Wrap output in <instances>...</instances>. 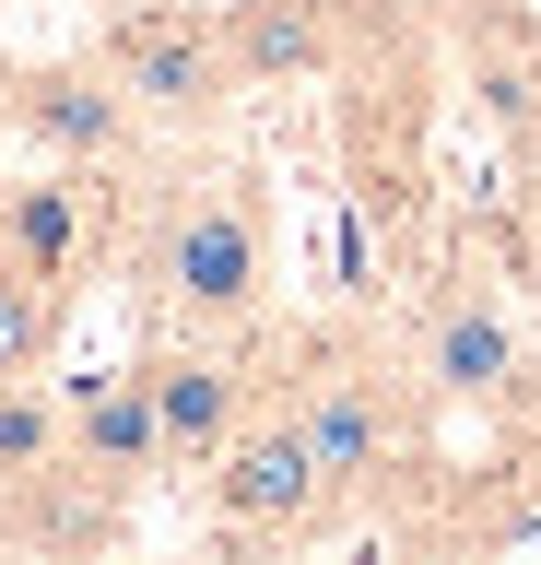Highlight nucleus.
Segmentation results:
<instances>
[{"label": "nucleus", "instance_id": "f8f14e48", "mask_svg": "<svg viewBox=\"0 0 541 565\" xmlns=\"http://www.w3.org/2000/svg\"><path fill=\"white\" fill-rule=\"evenodd\" d=\"M72 307L83 295H47V282L0 271V377H47L59 342H72Z\"/></svg>", "mask_w": 541, "mask_h": 565}, {"label": "nucleus", "instance_id": "9d476101", "mask_svg": "<svg viewBox=\"0 0 541 565\" xmlns=\"http://www.w3.org/2000/svg\"><path fill=\"white\" fill-rule=\"evenodd\" d=\"M59 459H83V471L118 483V494H153V483H165V424H153L142 365H95V377L59 388Z\"/></svg>", "mask_w": 541, "mask_h": 565}, {"label": "nucleus", "instance_id": "6e6552de", "mask_svg": "<svg viewBox=\"0 0 541 565\" xmlns=\"http://www.w3.org/2000/svg\"><path fill=\"white\" fill-rule=\"evenodd\" d=\"M118 177L107 166H12L0 177V271L47 282V295H83L118 259Z\"/></svg>", "mask_w": 541, "mask_h": 565}, {"label": "nucleus", "instance_id": "9b49d317", "mask_svg": "<svg viewBox=\"0 0 541 565\" xmlns=\"http://www.w3.org/2000/svg\"><path fill=\"white\" fill-rule=\"evenodd\" d=\"M142 494L95 483L83 459H47L24 483H0V554H118Z\"/></svg>", "mask_w": 541, "mask_h": 565}, {"label": "nucleus", "instance_id": "423d86ee", "mask_svg": "<svg viewBox=\"0 0 541 565\" xmlns=\"http://www.w3.org/2000/svg\"><path fill=\"white\" fill-rule=\"evenodd\" d=\"M142 388H153V424H165V483H201L213 448L248 424V401L271 388V330H142Z\"/></svg>", "mask_w": 541, "mask_h": 565}, {"label": "nucleus", "instance_id": "1a4fd4ad", "mask_svg": "<svg viewBox=\"0 0 541 565\" xmlns=\"http://www.w3.org/2000/svg\"><path fill=\"white\" fill-rule=\"evenodd\" d=\"M377 0H224V60L248 95H283V83H342V71L377 47Z\"/></svg>", "mask_w": 541, "mask_h": 565}, {"label": "nucleus", "instance_id": "20e7f679", "mask_svg": "<svg viewBox=\"0 0 541 565\" xmlns=\"http://www.w3.org/2000/svg\"><path fill=\"white\" fill-rule=\"evenodd\" d=\"M95 71H107L118 95L142 106L153 141H201L236 118V60H224V12H201V0H107L95 12Z\"/></svg>", "mask_w": 541, "mask_h": 565}, {"label": "nucleus", "instance_id": "f03ea898", "mask_svg": "<svg viewBox=\"0 0 541 565\" xmlns=\"http://www.w3.org/2000/svg\"><path fill=\"white\" fill-rule=\"evenodd\" d=\"M271 388L306 424V459H318L342 530L400 507V483H424L435 413H424V388H412V365L389 342H365V330H294V342H271Z\"/></svg>", "mask_w": 541, "mask_h": 565}, {"label": "nucleus", "instance_id": "f257e3e1", "mask_svg": "<svg viewBox=\"0 0 541 565\" xmlns=\"http://www.w3.org/2000/svg\"><path fill=\"white\" fill-rule=\"evenodd\" d=\"M118 259L142 282V330H271L283 282V224L271 177L248 153L201 141H142V166L118 177Z\"/></svg>", "mask_w": 541, "mask_h": 565}, {"label": "nucleus", "instance_id": "7ed1b4c3", "mask_svg": "<svg viewBox=\"0 0 541 565\" xmlns=\"http://www.w3.org/2000/svg\"><path fill=\"white\" fill-rule=\"evenodd\" d=\"M400 365H412V388H424L435 424H506V436H518V424L541 413V353H530V330L506 318L495 282H470V271H447V282L412 295Z\"/></svg>", "mask_w": 541, "mask_h": 565}, {"label": "nucleus", "instance_id": "39448f33", "mask_svg": "<svg viewBox=\"0 0 541 565\" xmlns=\"http://www.w3.org/2000/svg\"><path fill=\"white\" fill-rule=\"evenodd\" d=\"M201 494H213V542H248V554H271V542H329V530H342L318 459H306V424L283 413V388L248 401V424L213 448Z\"/></svg>", "mask_w": 541, "mask_h": 565}, {"label": "nucleus", "instance_id": "0eeeda50", "mask_svg": "<svg viewBox=\"0 0 541 565\" xmlns=\"http://www.w3.org/2000/svg\"><path fill=\"white\" fill-rule=\"evenodd\" d=\"M0 141H24L36 166H142V106L118 95L95 47H59V60H0Z\"/></svg>", "mask_w": 541, "mask_h": 565}]
</instances>
